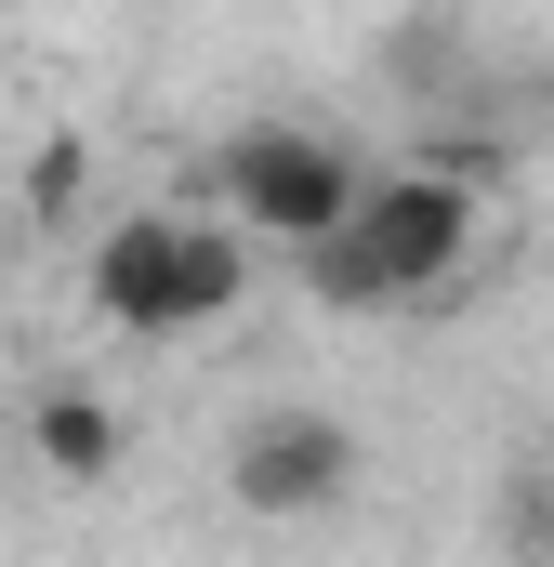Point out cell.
I'll return each mask as SVG.
<instances>
[{
    "mask_svg": "<svg viewBox=\"0 0 554 567\" xmlns=\"http://www.w3.org/2000/svg\"><path fill=\"white\" fill-rule=\"evenodd\" d=\"M172 238H185V212H133V225H106L93 238V317L106 330H133V343H158V303H172Z\"/></svg>",
    "mask_w": 554,
    "mask_h": 567,
    "instance_id": "277c9868",
    "label": "cell"
},
{
    "mask_svg": "<svg viewBox=\"0 0 554 567\" xmlns=\"http://www.w3.org/2000/svg\"><path fill=\"white\" fill-rule=\"evenodd\" d=\"M462 251H475V185H462V172H383V185H357V212H343L330 238H304V290L370 317V303L449 290Z\"/></svg>",
    "mask_w": 554,
    "mask_h": 567,
    "instance_id": "6da1fadb",
    "label": "cell"
},
{
    "mask_svg": "<svg viewBox=\"0 0 554 567\" xmlns=\"http://www.w3.org/2000/svg\"><path fill=\"white\" fill-rule=\"evenodd\" d=\"M225 488H238V515L304 528V515H330V502L357 488V435L330 423V410H265V423L225 449Z\"/></svg>",
    "mask_w": 554,
    "mask_h": 567,
    "instance_id": "3957f363",
    "label": "cell"
},
{
    "mask_svg": "<svg viewBox=\"0 0 554 567\" xmlns=\"http://www.w3.org/2000/svg\"><path fill=\"white\" fill-rule=\"evenodd\" d=\"M80 185H93V145L53 133L40 158H27V225H66V212H80Z\"/></svg>",
    "mask_w": 554,
    "mask_h": 567,
    "instance_id": "52a82bcc",
    "label": "cell"
},
{
    "mask_svg": "<svg viewBox=\"0 0 554 567\" xmlns=\"http://www.w3.org/2000/svg\"><path fill=\"white\" fill-rule=\"evenodd\" d=\"M357 158L330 133H304V120H252V133L225 145V225L238 238H277V251H304V238H330L343 212H357Z\"/></svg>",
    "mask_w": 554,
    "mask_h": 567,
    "instance_id": "7a4b0ae2",
    "label": "cell"
},
{
    "mask_svg": "<svg viewBox=\"0 0 554 567\" xmlns=\"http://www.w3.org/2000/svg\"><path fill=\"white\" fill-rule=\"evenodd\" d=\"M27 449H40V475L93 488V475L120 462V410H106V396H80V383H53V396L27 410Z\"/></svg>",
    "mask_w": 554,
    "mask_h": 567,
    "instance_id": "8992f818",
    "label": "cell"
},
{
    "mask_svg": "<svg viewBox=\"0 0 554 567\" xmlns=\"http://www.w3.org/2000/svg\"><path fill=\"white\" fill-rule=\"evenodd\" d=\"M252 303V238L225 225V212H185V238H172V303H158V343L172 330H212V317H238Z\"/></svg>",
    "mask_w": 554,
    "mask_h": 567,
    "instance_id": "5b68a950",
    "label": "cell"
}]
</instances>
